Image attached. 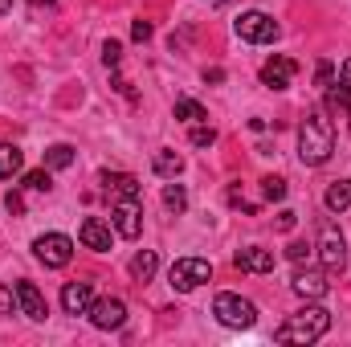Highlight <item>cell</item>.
Segmentation results:
<instances>
[{
    "label": "cell",
    "instance_id": "cell-26",
    "mask_svg": "<svg viewBox=\"0 0 351 347\" xmlns=\"http://www.w3.org/2000/svg\"><path fill=\"white\" fill-rule=\"evenodd\" d=\"M262 192H265V200H286V180L282 176H265Z\"/></svg>",
    "mask_w": 351,
    "mask_h": 347
},
{
    "label": "cell",
    "instance_id": "cell-19",
    "mask_svg": "<svg viewBox=\"0 0 351 347\" xmlns=\"http://www.w3.org/2000/svg\"><path fill=\"white\" fill-rule=\"evenodd\" d=\"M102 184L106 192H119V196H139V180L127 172H102Z\"/></svg>",
    "mask_w": 351,
    "mask_h": 347
},
{
    "label": "cell",
    "instance_id": "cell-37",
    "mask_svg": "<svg viewBox=\"0 0 351 347\" xmlns=\"http://www.w3.org/2000/svg\"><path fill=\"white\" fill-rule=\"evenodd\" d=\"M8 4H12V0H0V12H8Z\"/></svg>",
    "mask_w": 351,
    "mask_h": 347
},
{
    "label": "cell",
    "instance_id": "cell-7",
    "mask_svg": "<svg viewBox=\"0 0 351 347\" xmlns=\"http://www.w3.org/2000/svg\"><path fill=\"white\" fill-rule=\"evenodd\" d=\"M319 258H323L327 270H343L348 265V241H343V233H339L335 221L319 225Z\"/></svg>",
    "mask_w": 351,
    "mask_h": 347
},
{
    "label": "cell",
    "instance_id": "cell-24",
    "mask_svg": "<svg viewBox=\"0 0 351 347\" xmlns=\"http://www.w3.org/2000/svg\"><path fill=\"white\" fill-rule=\"evenodd\" d=\"M164 204H168V213H184L188 208V192H184V184H164Z\"/></svg>",
    "mask_w": 351,
    "mask_h": 347
},
{
    "label": "cell",
    "instance_id": "cell-28",
    "mask_svg": "<svg viewBox=\"0 0 351 347\" xmlns=\"http://www.w3.org/2000/svg\"><path fill=\"white\" fill-rule=\"evenodd\" d=\"M102 62H106V70H119V62H123V45H119V41H106V45H102Z\"/></svg>",
    "mask_w": 351,
    "mask_h": 347
},
{
    "label": "cell",
    "instance_id": "cell-30",
    "mask_svg": "<svg viewBox=\"0 0 351 347\" xmlns=\"http://www.w3.org/2000/svg\"><path fill=\"white\" fill-rule=\"evenodd\" d=\"M331 78H335V66H331V62H319V70H315V82L327 90V86H331Z\"/></svg>",
    "mask_w": 351,
    "mask_h": 347
},
{
    "label": "cell",
    "instance_id": "cell-20",
    "mask_svg": "<svg viewBox=\"0 0 351 347\" xmlns=\"http://www.w3.org/2000/svg\"><path fill=\"white\" fill-rule=\"evenodd\" d=\"M323 204H327L331 213H343V208H351V180H335V184L327 188Z\"/></svg>",
    "mask_w": 351,
    "mask_h": 347
},
{
    "label": "cell",
    "instance_id": "cell-21",
    "mask_svg": "<svg viewBox=\"0 0 351 347\" xmlns=\"http://www.w3.org/2000/svg\"><path fill=\"white\" fill-rule=\"evenodd\" d=\"M172 115L180 119V123H208V110H204L196 98H176Z\"/></svg>",
    "mask_w": 351,
    "mask_h": 347
},
{
    "label": "cell",
    "instance_id": "cell-23",
    "mask_svg": "<svg viewBox=\"0 0 351 347\" xmlns=\"http://www.w3.org/2000/svg\"><path fill=\"white\" fill-rule=\"evenodd\" d=\"M70 164H74V147L70 143H53L45 152V168H70Z\"/></svg>",
    "mask_w": 351,
    "mask_h": 347
},
{
    "label": "cell",
    "instance_id": "cell-2",
    "mask_svg": "<svg viewBox=\"0 0 351 347\" xmlns=\"http://www.w3.org/2000/svg\"><path fill=\"white\" fill-rule=\"evenodd\" d=\"M327 327H331V311H323V307H302V311H294L278 331H274V339L278 344H315V339H323L327 335Z\"/></svg>",
    "mask_w": 351,
    "mask_h": 347
},
{
    "label": "cell",
    "instance_id": "cell-10",
    "mask_svg": "<svg viewBox=\"0 0 351 347\" xmlns=\"http://www.w3.org/2000/svg\"><path fill=\"white\" fill-rule=\"evenodd\" d=\"M12 294H16V307H21L25 319H33V323H45L49 319V307H45V298H41V290L33 282H16Z\"/></svg>",
    "mask_w": 351,
    "mask_h": 347
},
{
    "label": "cell",
    "instance_id": "cell-9",
    "mask_svg": "<svg viewBox=\"0 0 351 347\" xmlns=\"http://www.w3.org/2000/svg\"><path fill=\"white\" fill-rule=\"evenodd\" d=\"M90 323H94L98 331H119V327L127 323V307H123V298H98V302L90 307Z\"/></svg>",
    "mask_w": 351,
    "mask_h": 347
},
{
    "label": "cell",
    "instance_id": "cell-32",
    "mask_svg": "<svg viewBox=\"0 0 351 347\" xmlns=\"http://www.w3.org/2000/svg\"><path fill=\"white\" fill-rule=\"evenodd\" d=\"M131 37H135V41H147V37H152V25H147V21H135V25H131Z\"/></svg>",
    "mask_w": 351,
    "mask_h": 347
},
{
    "label": "cell",
    "instance_id": "cell-38",
    "mask_svg": "<svg viewBox=\"0 0 351 347\" xmlns=\"http://www.w3.org/2000/svg\"><path fill=\"white\" fill-rule=\"evenodd\" d=\"M29 4H53V0H29Z\"/></svg>",
    "mask_w": 351,
    "mask_h": 347
},
{
    "label": "cell",
    "instance_id": "cell-29",
    "mask_svg": "<svg viewBox=\"0 0 351 347\" xmlns=\"http://www.w3.org/2000/svg\"><path fill=\"white\" fill-rule=\"evenodd\" d=\"M286 258H290V261H298V265H302V261L311 258V246H306V241H290V246H286Z\"/></svg>",
    "mask_w": 351,
    "mask_h": 347
},
{
    "label": "cell",
    "instance_id": "cell-17",
    "mask_svg": "<svg viewBox=\"0 0 351 347\" xmlns=\"http://www.w3.org/2000/svg\"><path fill=\"white\" fill-rule=\"evenodd\" d=\"M127 270H131V278H135V282H152V278H156V270H160L156 250H139V254L131 258V265H127Z\"/></svg>",
    "mask_w": 351,
    "mask_h": 347
},
{
    "label": "cell",
    "instance_id": "cell-14",
    "mask_svg": "<svg viewBox=\"0 0 351 347\" xmlns=\"http://www.w3.org/2000/svg\"><path fill=\"white\" fill-rule=\"evenodd\" d=\"M233 265L245 270V274H269V270H274V254L262 250V246H245V250H237Z\"/></svg>",
    "mask_w": 351,
    "mask_h": 347
},
{
    "label": "cell",
    "instance_id": "cell-6",
    "mask_svg": "<svg viewBox=\"0 0 351 347\" xmlns=\"http://www.w3.org/2000/svg\"><path fill=\"white\" fill-rule=\"evenodd\" d=\"M33 254H37L41 265L62 270V265H70V258H74V241H70L66 233H41V237L33 241Z\"/></svg>",
    "mask_w": 351,
    "mask_h": 347
},
{
    "label": "cell",
    "instance_id": "cell-5",
    "mask_svg": "<svg viewBox=\"0 0 351 347\" xmlns=\"http://www.w3.org/2000/svg\"><path fill=\"white\" fill-rule=\"evenodd\" d=\"M233 29H237V37H241V41H250V45H269V41L282 33V29H278V21H274L269 12H258V8H254V12H241Z\"/></svg>",
    "mask_w": 351,
    "mask_h": 347
},
{
    "label": "cell",
    "instance_id": "cell-25",
    "mask_svg": "<svg viewBox=\"0 0 351 347\" xmlns=\"http://www.w3.org/2000/svg\"><path fill=\"white\" fill-rule=\"evenodd\" d=\"M25 188H33V192H49V188H53L49 168H33V172H25Z\"/></svg>",
    "mask_w": 351,
    "mask_h": 347
},
{
    "label": "cell",
    "instance_id": "cell-13",
    "mask_svg": "<svg viewBox=\"0 0 351 347\" xmlns=\"http://www.w3.org/2000/svg\"><path fill=\"white\" fill-rule=\"evenodd\" d=\"M62 307H66V315H90V307H94L90 282H66L62 286Z\"/></svg>",
    "mask_w": 351,
    "mask_h": 347
},
{
    "label": "cell",
    "instance_id": "cell-36",
    "mask_svg": "<svg viewBox=\"0 0 351 347\" xmlns=\"http://www.w3.org/2000/svg\"><path fill=\"white\" fill-rule=\"evenodd\" d=\"M208 4H217V8H225V4H229V0H208Z\"/></svg>",
    "mask_w": 351,
    "mask_h": 347
},
{
    "label": "cell",
    "instance_id": "cell-11",
    "mask_svg": "<svg viewBox=\"0 0 351 347\" xmlns=\"http://www.w3.org/2000/svg\"><path fill=\"white\" fill-rule=\"evenodd\" d=\"M294 74H298V62H290V58H282V53H274L262 66V82L269 90H286L294 82Z\"/></svg>",
    "mask_w": 351,
    "mask_h": 347
},
{
    "label": "cell",
    "instance_id": "cell-31",
    "mask_svg": "<svg viewBox=\"0 0 351 347\" xmlns=\"http://www.w3.org/2000/svg\"><path fill=\"white\" fill-rule=\"evenodd\" d=\"M4 208H8L12 217H21V213H25V200H21V192H8V196H4Z\"/></svg>",
    "mask_w": 351,
    "mask_h": 347
},
{
    "label": "cell",
    "instance_id": "cell-18",
    "mask_svg": "<svg viewBox=\"0 0 351 347\" xmlns=\"http://www.w3.org/2000/svg\"><path fill=\"white\" fill-rule=\"evenodd\" d=\"M152 172L164 176V180H176V176L184 172V156H176V152H156V156H152Z\"/></svg>",
    "mask_w": 351,
    "mask_h": 347
},
{
    "label": "cell",
    "instance_id": "cell-35",
    "mask_svg": "<svg viewBox=\"0 0 351 347\" xmlns=\"http://www.w3.org/2000/svg\"><path fill=\"white\" fill-rule=\"evenodd\" d=\"M204 82H225V70H217V66H213V70H204Z\"/></svg>",
    "mask_w": 351,
    "mask_h": 347
},
{
    "label": "cell",
    "instance_id": "cell-22",
    "mask_svg": "<svg viewBox=\"0 0 351 347\" xmlns=\"http://www.w3.org/2000/svg\"><path fill=\"white\" fill-rule=\"evenodd\" d=\"M21 172V152L12 143H0V180H12Z\"/></svg>",
    "mask_w": 351,
    "mask_h": 347
},
{
    "label": "cell",
    "instance_id": "cell-34",
    "mask_svg": "<svg viewBox=\"0 0 351 347\" xmlns=\"http://www.w3.org/2000/svg\"><path fill=\"white\" fill-rule=\"evenodd\" d=\"M12 298H16V294H8V290L0 286V315H8V311H12Z\"/></svg>",
    "mask_w": 351,
    "mask_h": 347
},
{
    "label": "cell",
    "instance_id": "cell-12",
    "mask_svg": "<svg viewBox=\"0 0 351 347\" xmlns=\"http://www.w3.org/2000/svg\"><path fill=\"white\" fill-rule=\"evenodd\" d=\"M290 290H294L298 298H323V294L331 290L327 270H298V274H294V282H290Z\"/></svg>",
    "mask_w": 351,
    "mask_h": 347
},
{
    "label": "cell",
    "instance_id": "cell-1",
    "mask_svg": "<svg viewBox=\"0 0 351 347\" xmlns=\"http://www.w3.org/2000/svg\"><path fill=\"white\" fill-rule=\"evenodd\" d=\"M331 152H335V127H331V119L323 110H306V119L298 123V156H302V164L319 168V164L331 160Z\"/></svg>",
    "mask_w": 351,
    "mask_h": 347
},
{
    "label": "cell",
    "instance_id": "cell-15",
    "mask_svg": "<svg viewBox=\"0 0 351 347\" xmlns=\"http://www.w3.org/2000/svg\"><path fill=\"white\" fill-rule=\"evenodd\" d=\"M78 237H82V246H86V250H98V254H106V250H110V225H106V221H98V217H86V221H82Z\"/></svg>",
    "mask_w": 351,
    "mask_h": 347
},
{
    "label": "cell",
    "instance_id": "cell-4",
    "mask_svg": "<svg viewBox=\"0 0 351 347\" xmlns=\"http://www.w3.org/2000/svg\"><path fill=\"white\" fill-rule=\"evenodd\" d=\"M213 278V265L204 258H176L172 270H168V286L180 290V294H188V290H196V286H204Z\"/></svg>",
    "mask_w": 351,
    "mask_h": 347
},
{
    "label": "cell",
    "instance_id": "cell-8",
    "mask_svg": "<svg viewBox=\"0 0 351 347\" xmlns=\"http://www.w3.org/2000/svg\"><path fill=\"white\" fill-rule=\"evenodd\" d=\"M110 221H114V233H119V237L135 241V237L143 233V208H139V196H119Z\"/></svg>",
    "mask_w": 351,
    "mask_h": 347
},
{
    "label": "cell",
    "instance_id": "cell-33",
    "mask_svg": "<svg viewBox=\"0 0 351 347\" xmlns=\"http://www.w3.org/2000/svg\"><path fill=\"white\" fill-rule=\"evenodd\" d=\"M294 221H298V213H290V208L278 213V229H294Z\"/></svg>",
    "mask_w": 351,
    "mask_h": 347
},
{
    "label": "cell",
    "instance_id": "cell-16",
    "mask_svg": "<svg viewBox=\"0 0 351 347\" xmlns=\"http://www.w3.org/2000/svg\"><path fill=\"white\" fill-rule=\"evenodd\" d=\"M327 102H331L335 110H348L351 115V58L339 66V82L327 86Z\"/></svg>",
    "mask_w": 351,
    "mask_h": 347
},
{
    "label": "cell",
    "instance_id": "cell-3",
    "mask_svg": "<svg viewBox=\"0 0 351 347\" xmlns=\"http://www.w3.org/2000/svg\"><path fill=\"white\" fill-rule=\"evenodd\" d=\"M213 315H217V323H221V327H233V331H245V327H254V323H258L254 302H250V298H241V294H217Z\"/></svg>",
    "mask_w": 351,
    "mask_h": 347
},
{
    "label": "cell",
    "instance_id": "cell-27",
    "mask_svg": "<svg viewBox=\"0 0 351 347\" xmlns=\"http://www.w3.org/2000/svg\"><path fill=\"white\" fill-rule=\"evenodd\" d=\"M213 143H217V131L204 123H192V147H213Z\"/></svg>",
    "mask_w": 351,
    "mask_h": 347
}]
</instances>
